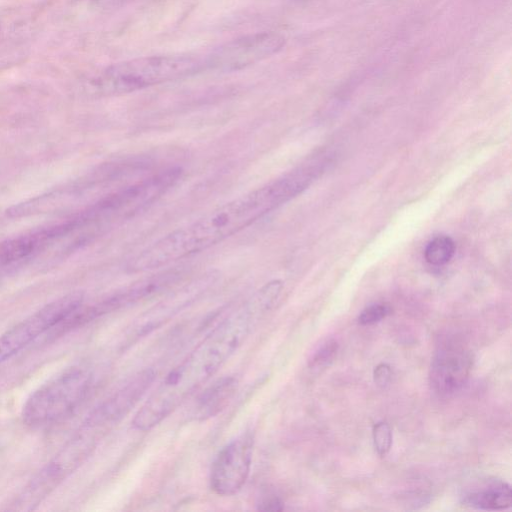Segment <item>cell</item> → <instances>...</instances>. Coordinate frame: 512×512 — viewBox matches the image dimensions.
Listing matches in <instances>:
<instances>
[{
	"mask_svg": "<svg viewBox=\"0 0 512 512\" xmlns=\"http://www.w3.org/2000/svg\"><path fill=\"white\" fill-rule=\"evenodd\" d=\"M284 44V37L276 32L242 36L214 49L204 58L205 67L218 71L240 70L274 55Z\"/></svg>",
	"mask_w": 512,
	"mask_h": 512,
	"instance_id": "ba28073f",
	"label": "cell"
},
{
	"mask_svg": "<svg viewBox=\"0 0 512 512\" xmlns=\"http://www.w3.org/2000/svg\"><path fill=\"white\" fill-rule=\"evenodd\" d=\"M455 253V243L449 236L439 235L433 238L426 246L424 256L433 266H442L448 263Z\"/></svg>",
	"mask_w": 512,
	"mask_h": 512,
	"instance_id": "4fadbf2b",
	"label": "cell"
},
{
	"mask_svg": "<svg viewBox=\"0 0 512 512\" xmlns=\"http://www.w3.org/2000/svg\"><path fill=\"white\" fill-rule=\"evenodd\" d=\"M338 351V343L335 339L325 341L318 349L312 354L308 361L311 369H318L329 364L335 357Z\"/></svg>",
	"mask_w": 512,
	"mask_h": 512,
	"instance_id": "5bb4252c",
	"label": "cell"
},
{
	"mask_svg": "<svg viewBox=\"0 0 512 512\" xmlns=\"http://www.w3.org/2000/svg\"><path fill=\"white\" fill-rule=\"evenodd\" d=\"M322 171L306 163L178 228L139 252L128 263L131 272H146L221 243L303 192Z\"/></svg>",
	"mask_w": 512,
	"mask_h": 512,
	"instance_id": "6da1fadb",
	"label": "cell"
},
{
	"mask_svg": "<svg viewBox=\"0 0 512 512\" xmlns=\"http://www.w3.org/2000/svg\"><path fill=\"white\" fill-rule=\"evenodd\" d=\"M83 303L80 292L64 295L43 306L0 335V364L53 329Z\"/></svg>",
	"mask_w": 512,
	"mask_h": 512,
	"instance_id": "8992f818",
	"label": "cell"
},
{
	"mask_svg": "<svg viewBox=\"0 0 512 512\" xmlns=\"http://www.w3.org/2000/svg\"><path fill=\"white\" fill-rule=\"evenodd\" d=\"M282 289L281 280H271L233 309L162 380L135 414L133 428L153 429L207 382L247 340L271 310Z\"/></svg>",
	"mask_w": 512,
	"mask_h": 512,
	"instance_id": "7a4b0ae2",
	"label": "cell"
},
{
	"mask_svg": "<svg viewBox=\"0 0 512 512\" xmlns=\"http://www.w3.org/2000/svg\"><path fill=\"white\" fill-rule=\"evenodd\" d=\"M373 443L377 454L384 457L392 445V431L388 423L381 421L373 427Z\"/></svg>",
	"mask_w": 512,
	"mask_h": 512,
	"instance_id": "9a60e30c",
	"label": "cell"
},
{
	"mask_svg": "<svg viewBox=\"0 0 512 512\" xmlns=\"http://www.w3.org/2000/svg\"><path fill=\"white\" fill-rule=\"evenodd\" d=\"M373 376L377 385L385 386L391 378L390 366L385 363L377 365L374 369Z\"/></svg>",
	"mask_w": 512,
	"mask_h": 512,
	"instance_id": "e0dca14e",
	"label": "cell"
},
{
	"mask_svg": "<svg viewBox=\"0 0 512 512\" xmlns=\"http://www.w3.org/2000/svg\"><path fill=\"white\" fill-rule=\"evenodd\" d=\"M257 505L258 509L263 511H280L284 508L283 502L276 496L262 498Z\"/></svg>",
	"mask_w": 512,
	"mask_h": 512,
	"instance_id": "ac0fdd59",
	"label": "cell"
},
{
	"mask_svg": "<svg viewBox=\"0 0 512 512\" xmlns=\"http://www.w3.org/2000/svg\"><path fill=\"white\" fill-rule=\"evenodd\" d=\"M218 275L213 272L203 274L181 287L174 294L155 306L135 327L137 337L147 334L175 313L190 305L206 293L217 281Z\"/></svg>",
	"mask_w": 512,
	"mask_h": 512,
	"instance_id": "30bf717a",
	"label": "cell"
},
{
	"mask_svg": "<svg viewBox=\"0 0 512 512\" xmlns=\"http://www.w3.org/2000/svg\"><path fill=\"white\" fill-rule=\"evenodd\" d=\"M205 60L196 55L145 56L113 64L95 79L94 86L104 95L134 92L205 70Z\"/></svg>",
	"mask_w": 512,
	"mask_h": 512,
	"instance_id": "277c9868",
	"label": "cell"
},
{
	"mask_svg": "<svg viewBox=\"0 0 512 512\" xmlns=\"http://www.w3.org/2000/svg\"><path fill=\"white\" fill-rule=\"evenodd\" d=\"M472 366V354L463 345L449 342L440 346L430 364L431 388L442 396L454 394L466 384Z\"/></svg>",
	"mask_w": 512,
	"mask_h": 512,
	"instance_id": "9c48e42d",
	"label": "cell"
},
{
	"mask_svg": "<svg viewBox=\"0 0 512 512\" xmlns=\"http://www.w3.org/2000/svg\"><path fill=\"white\" fill-rule=\"evenodd\" d=\"M106 1L115 3V2H121V1H124V0H106Z\"/></svg>",
	"mask_w": 512,
	"mask_h": 512,
	"instance_id": "d6986e66",
	"label": "cell"
},
{
	"mask_svg": "<svg viewBox=\"0 0 512 512\" xmlns=\"http://www.w3.org/2000/svg\"><path fill=\"white\" fill-rule=\"evenodd\" d=\"M254 434L248 430L229 441L216 455L210 487L219 496H232L245 485L252 463Z\"/></svg>",
	"mask_w": 512,
	"mask_h": 512,
	"instance_id": "52a82bcc",
	"label": "cell"
},
{
	"mask_svg": "<svg viewBox=\"0 0 512 512\" xmlns=\"http://www.w3.org/2000/svg\"><path fill=\"white\" fill-rule=\"evenodd\" d=\"M118 421L101 403L61 450L38 472L13 502V510H32L72 474Z\"/></svg>",
	"mask_w": 512,
	"mask_h": 512,
	"instance_id": "3957f363",
	"label": "cell"
},
{
	"mask_svg": "<svg viewBox=\"0 0 512 512\" xmlns=\"http://www.w3.org/2000/svg\"><path fill=\"white\" fill-rule=\"evenodd\" d=\"M391 313V307L386 303H375L366 307L358 316L361 325H372L386 318Z\"/></svg>",
	"mask_w": 512,
	"mask_h": 512,
	"instance_id": "2e32d148",
	"label": "cell"
},
{
	"mask_svg": "<svg viewBox=\"0 0 512 512\" xmlns=\"http://www.w3.org/2000/svg\"><path fill=\"white\" fill-rule=\"evenodd\" d=\"M93 382V372L86 366L66 369L29 396L22 409L23 421L42 428L64 420L87 398Z\"/></svg>",
	"mask_w": 512,
	"mask_h": 512,
	"instance_id": "5b68a950",
	"label": "cell"
},
{
	"mask_svg": "<svg viewBox=\"0 0 512 512\" xmlns=\"http://www.w3.org/2000/svg\"><path fill=\"white\" fill-rule=\"evenodd\" d=\"M238 387L234 376H225L207 387L196 399L190 410L193 420L204 421L219 414L232 400Z\"/></svg>",
	"mask_w": 512,
	"mask_h": 512,
	"instance_id": "8fae6325",
	"label": "cell"
},
{
	"mask_svg": "<svg viewBox=\"0 0 512 512\" xmlns=\"http://www.w3.org/2000/svg\"><path fill=\"white\" fill-rule=\"evenodd\" d=\"M461 500L476 509L500 511L511 506L512 491L507 482L493 478L465 489Z\"/></svg>",
	"mask_w": 512,
	"mask_h": 512,
	"instance_id": "7c38bea8",
	"label": "cell"
}]
</instances>
